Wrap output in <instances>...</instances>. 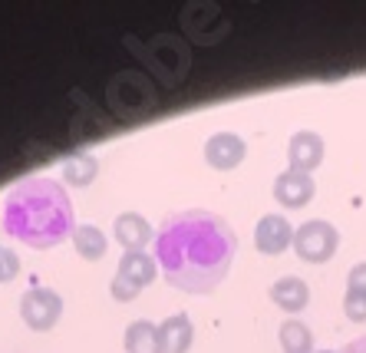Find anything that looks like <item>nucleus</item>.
<instances>
[{
  "label": "nucleus",
  "instance_id": "obj_1",
  "mask_svg": "<svg viewBox=\"0 0 366 353\" xmlns=\"http://www.w3.org/2000/svg\"><path fill=\"white\" fill-rule=\"evenodd\" d=\"M238 234L222 215L188 208L169 215L155 232V264L175 291L212 294L231 271Z\"/></svg>",
  "mask_w": 366,
  "mask_h": 353
},
{
  "label": "nucleus",
  "instance_id": "obj_2",
  "mask_svg": "<svg viewBox=\"0 0 366 353\" xmlns=\"http://www.w3.org/2000/svg\"><path fill=\"white\" fill-rule=\"evenodd\" d=\"M73 202L53 179H24L4 199V232L26 248L46 251L73 238Z\"/></svg>",
  "mask_w": 366,
  "mask_h": 353
},
{
  "label": "nucleus",
  "instance_id": "obj_3",
  "mask_svg": "<svg viewBox=\"0 0 366 353\" xmlns=\"http://www.w3.org/2000/svg\"><path fill=\"white\" fill-rule=\"evenodd\" d=\"M126 44L139 46L136 56L149 66V73L162 86L175 89L179 83H185L188 69H192V50L179 34H159L152 40H145V44H136V40H126Z\"/></svg>",
  "mask_w": 366,
  "mask_h": 353
},
{
  "label": "nucleus",
  "instance_id": "obj_4",
  "mask_svg": "<svg viewBox=\"0 0 366 353\" xmlns=\"http://www.w3.org/2000/svg\"><path fill=\"white\" fill-rule=\"evenodd\" d=\"M106 106H109L119 119H142L159 106V93H155L152 76H145L139 69H122L106 83L102 89Z\"/></svg>",
  "mask_w": 366,
  "mask_h": 353
},
{
  "label": "nucleus",
  "instance_id": "obj_5",
  "mask_svg": "<svg viewBox=\"0 0 366 353\" xmlns=\"http://www.w3.org/2000/svg\"><path fill=\"white\" fill-rule=\"evenodd\" d=\"M159 274V264H155L152 254L145 251H126L119 258V267H116V277H112V297L119 304H129L136 301L142 287H149Z\"/></svg>",
  "mask_w": 366,
  "mask_h": 353
},
{
  "label": "nucleus",
  "instance_id": "obj_6",
  "mask_svg": "<svg viewBox=\"0 0 366 353\" xmlns=\"http://www.w3.org/2000/svg\"><path fill=\"white\" fill-rule=\"evenodd\" d=\"M340 248V232L324 218L304 222L300 228H294V254L307 264H327Z\"/></svg>",
  "mask_w": 366,
  "mask_h": 353
},
{
  "label": "nucleus",
  "instance_id": "obj_7",
  "mask_svg": "<svg viewBox=\"0 0 366 353\" xmlns=\"http://www.w3.org/2000/svg\"><path fill=\"white\" fill-rule=\"evenodd\" d=\"M20 317L30 330L36 334H46L60 324L63 317V297L53 287H30V291L20 297Z\"/></svg>",
  "mask_w": 366,
  "mask_h": 353
},
{
  "label": "nucleus",
  "instance_id": "obj_8",
  "mask_svg": "<svg viewBox=\"0 0 366 353\" xmlns=\"http://www.w3.org/2000/svg\"><path fill=\"white\" fill-rule=\"evenodd\" d=\"M188 10L195 14V17H182L185 20V34L195 40V44H222L224 34H228V14H224V7H218V4H188Z\"/></svg>",
  "mask_w": 366,
  "mask_h": 353
},
{
  "label": "nucleus",
  "instance_id": "obj_9",
  "mask_svg": "<svg viewBox=\"0 0 366 353\" xmlns=\"http://www.w3.org/2000/svg\"><path fill=\"white\" fill-rule=\"evenodd\" d=\"M324 152H327V146H324V136H320V132L297 129L287 142V169L314 175L317 169H320V162H324Z\"/></svg>",
  "mask_w": 366,
  "mask_h": 353
},
{
  "label": "nucleus",
  "instance_id": "obj_10",
  "mask_svg": "<svg viewBox=\"0 0 366 353\" xmlns=\"http://www.w3.org/2000/svg\"><path fill=\"white\" fill-rule=\"evenodd\" d=\"M317 195V182L314 175L294 172V169H284L277 179H274V202L281 208H307Z\"/></svg>",
  "mask_w": 366,
  "mask_h": 353
},
{
  "label": "nucleus",
  "instance_id": "obj_11",
  "mask_svg": "<svg viewBox=\"0 0 366 353\" xmlns=\"http://www.w3.org/2000/svg\"><path fill=\"white\" fill-rule=\"evenodd\" d=\"M247 146L244 139L234 136V132H214L208 142H204V162L212 165L214 172H231L244 162Z\"/></svg>",
  "mask_w": 366,
  "mask_h": 353
},
{
  "label": "nucleus",
  "instance_id": "obj_12",
  "mask_svg": "<svg viewBox=\"0 0 366 353\" xmlns=\"http://www.w3.org/2000/svg\"><path fill=\"white\" fill-rule=\"evenodd\" d=\"M254 248L261 254H284L287 248H294V224L284 215H264L254 228Z\"/></svg>",
  "mask_w": 366,
  "mask_h": 353
},
{
  "label": "nucleus",
  "instance_id": "obj_13",
  "mask_svg": "<svg viewBox=\"0 0 366 353\" xmlns=\"http://www.w3.org/2000/svg\"><path fill=\"white\" fill-rule=\"evenodd\" d=\"M112 234L126 251H142L149 242H155V228L139 212H122L112 222Z\"/></svg>",
  "mask_w": 366,
  "mask_h": 353
},
{
  "label": "nucleus",
  "instance_id": "obj_14",
  "mask_svg": "<svg viewBox=\"0 0 366 353\" xmlns=\"http://www.w3.org/2000/svg\"><path fill=\"white\" fill-rule=\"evenodd\" d=\"M267 294H271L274 307H281L284 314H300V310L310 304V287H307V281L304 277H294V274L277 277Z\"/></svg>",
  "mask_w": 366,
  "mask_h": 353
},
{
  "label": "nucleus",
  "instance_id": "obj_15",
  "mask_svg": "<svg viewBox=\"0 0 366 353\" xmlns=\"http://www.w3.org/2000/svg\"><path fill=\"white\" fill-rule=\"evenodd\" d=\"M192 340H195V327L188 314H172L159 324V347L162 353H188L192 350Z\"/></svg>",
  "mask_w": 366,
  "mask_h": 353
},
{
  "label": "nucleus",
  "instance_id": "obj_16",
  "mask_svg": "<svg viewBox=\"0 0 366 353\" xmlns=\"http://www.w3.org/2000/svg\"><path fill=\"white\" fill-rule=\"evenodd\" d=\"M96 175H99V159L89 152H76L69 155L66 162H63V182H69L73 189H86V185H93Z\"/></svg>",
  "mask_w": 366,
  "mask_h": 353
},
{
  "label": "nucleus",
  "instance_id": "obj_17",
  "mask_svg": "<svg viewBox=\"0 0 366 353\" xmlns=\"http://www.w3.org/2000/svg\"><path fill=\"white\" fill-rule=\"evenodd\" d=\"M126 353H162L159 327L152 320H132L126 327Z\"/></svg>",
  "mask_w": 366,
  "mask_h": 353
},
{
  "label": "nucleus",
  "instance_id": "obj_18",
  "mask_svg": "<svg viewBox=\"0 0 366 353\" xmlns=\"http://www.w3.org/2000/svg\"><path fill=\"white\" fill-rule=\"evenodd\" d=\"M277 337H281L284 353H314V330L307 327L304 320H297V317L284 320Z\"/></svg>",
  "mask_w": 366,
  "mask_h": 353
},
{
  "label": "nucleus",
  "instance_id": "obj_19",
  "mask_svg": "<svg viewBox=\"0 0 366 353\" xmlns=\"http://www.w3.org/2000/svg\"><path fill=\"white\" fill-rule=\"evenodd\" d=\"M73 244H76V254L86 261H102L106 248H109V238L96 228V224H76L73 228Z\"/></svg>",
  "mask_w": 366,
  "mask_h": 353
},
{
  "label": "nucleus",
  "instance_id": "obj_20",
  "mask_svg": "<svg viewBox=\"0 0 366 353\" xmlns=\"http://www.w3.org/2000/svg\"><path fill=\"white\" fill-rule=\"evenodd\" d=\"M343 314L353 324H363L366 320V294L363 291H347L343 294Z\"/></svg>",
  "mask_w": 366,
  "mask_h": 353
},
{
  "label": "nucleus",
  "instance_id": "obj_21",
  "mask_svg": "<svg viewBox=\"0 0 366 353\" xmlns=\"http://www.w3.org/2000/svg\"><path fill=\"white\" fill-rule=\"evenodd\" d=\"M17 271H20V258L10 248H4V244H0V284L14 281V277H17Z\"/></svg>",
  "mask_w": 366,
  "mask_h": 353
},
{
  "label": "nucleus",
  "instance_id": "obj_22",
  "mask_svg": "<svg viewBox=\"0 0 366 353\" xmlns=\"http://www.w3.org/2000/svg\"><path fill=\"white\" fill-rule=\"evenodd\" d=\"M347 291H363V294H366V261H360V264L350 267V274H347Z\"/></svg>",
  "mask_w": 366,
  "mask_h": 353
},
{
  "label": "nucleus",
  "instance_id": "obj_23",
  "mask_svg": "<svg viewBox=\"0 0 366 353\" xmlns=\"http://www.w3.org/2000/svg\"><path fill=\"white\" fill-rule=\"evenodd\" d=\"M340 353H366V334H363V337H357V340H350V344L343 347Z\"/></svg>",
  "mask_w": 366,
  "mask_h": 353
},
{
  "label": "nucleus",
  "instance_id": "obj_24",
  "mask_svg": "<svg viewBox=\"0 0 366 353\" xmlns=\"http://www.w3.org/2000/svg\"><path fill=\"white\" fill-rule=\"evenodd\" d=\"M320 353H337V350H320Z\"/></svg>",
  "mask_w": 366,
  "mask_h": 353
}]
</instances>
